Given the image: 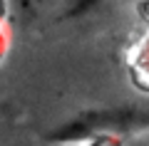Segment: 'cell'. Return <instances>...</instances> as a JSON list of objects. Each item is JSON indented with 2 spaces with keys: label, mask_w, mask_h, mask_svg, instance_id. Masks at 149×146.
Masks as SVG:
<instances>
[{
  "label": "cell",
  "mask_w": 149,
  "mask_h": 146,
  "mask_svg": "<svg viewBox=\"0 0 149 146\" xmlns=\"http://www.w3.org/2000/svg\"><path fill=\"white\" fill-rule=\"evenodd\" d=\"M149 126V111L147 109H107V111H95V114H82L67 126L55 131V139L67 141L72 136L82 134H100L104 131H124V129H139Z\"/></svg>",
  "instance_id": "1"
},
{
  "label": "cell",
  "mask_w": 149,
  "mask_h": 146,
  "mask_svg": "<svg viewBox=\"0 0 149 146\" xmlns=\"http://www.w3.org/2000/svg\"><path fill=\"white\" fill-rule=\"evenodd\" d=\"M100 3L102 0H62V8L67 17H80V15H87L90 10H95Z\"/></svg>",
  "instance_id": "2"
},
{
  "label": "cell",
  "mask_w": 149,
  "mask_h": 146,
  "mask_svg": "<svg viewBox=\"0 0 149 146\" xmlns=\"http://www.w3.org/2000/svg\"><path fill=\"white\" fill-rule=\"evenodd\" d=\"M3 12H5V3L0 0V17H3Z\"/></svg>",
  "instance_id": "3"
}]
</instances>
